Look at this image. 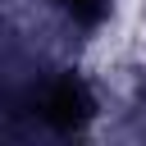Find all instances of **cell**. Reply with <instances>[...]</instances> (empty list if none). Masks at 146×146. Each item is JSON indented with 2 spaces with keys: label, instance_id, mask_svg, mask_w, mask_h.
Segmentation results:
<instances>
[{
  "label": "cell",
  "instance_id": "1",
  "mask_svg": "<svg viewBox=\"0 0 146 146\" xmlns=\"http://www.w3.org/2000/svg\"><path fill=\"white\" fill-rule=\"evenodd\" d=\"M59 9L73 18V23H87V27H96L110 9H114V0H59Z\"/></svg>",
  "mask_w": 146,
  "mask_h": 146
},
{
  "label": "cell",
  "instance_id": "2",
  "mask_svg": "<svg viewBox=\"0 0 146 146\" xmlns=\"http://www.w3.org/2000/svg\"><path fill=\"white\" fill-rule=\"evenodd\" d=\"M137 18H141V27H146V0H141V5H137Z\"/></svg>",
  "mask_w": 146,
  "mask_h": 146
}]
</instances>
